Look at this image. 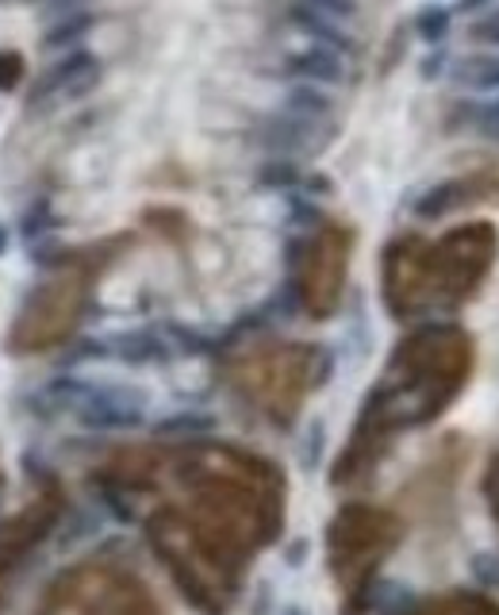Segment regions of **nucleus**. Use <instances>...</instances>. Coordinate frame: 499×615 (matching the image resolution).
Instances as JSON below:
<instances>
[{"mask_svg":"<svg viewBox=\"0 0 499 615\" xmlns=\"http://www.w3.org/2000/svg\"><path fill=\"white\" fill-rule=\"evenodd\" d=\"M85 427L119 431V427H139L147 419V401L124 385H93V393L73 408Z\"/></svg>","mask_w":499,"mask_h":615,"instance_id":"f257e3e1","label":"nucleus"},{"mask_svg":"<svg viewBox=\"0 0 499 615\" xmlns=\"http://www.w3.org/2000/svg\"><path fill=\"white\" fill-rule=\"evenodd\" d=\"M96 81H101V62H96L93 50L78 47L66 58H58V62L35 81L32 104H47V101H55V96L73 101V96H85L89 89H96Z\"/></svg>","mask_w":499,"mask_h":615,"instance_id":"f03ea898","label":"nucleus"},{"mask_svg":"<svg viewBox=\"0 0 499 615\" xmlns=\"http://www.w3.org/2000/svg\"><path fill=\"white\" fill-rule=\"evenodd\" d=\"M258 139H262V147L277 150V154H304V150H315L320 131H315L312 119H300L285 112V116H274L262 124Z\"/></svg>","mask_w":499,"mask_h":615,"instance_id":"7ed1b4c3","label":"nucleus"},{"mask_svg":"<svg viewBox=\"0 0 499 615\" xmlns=\"http://www.w3.org/2000/svg\"><path fill=\"white\" fill-rule=\"evenodd\" d=\"M289 73L304 78L307 85H338V81L346 78V66H343V55H335V50L312 47L289 58Z\"/></svg>","mask_w":499,"mask_h":615,"instance_id":"20e7f679","label":"nucleus"},{"mask_svg":"<svg viewBox=\"0 0 499 615\" xmlns=\"http://www.w3.org/2000/svg\"><path fill=\"white\" fill-rule=\"evenodd\" d=\"M292 24L300 27V32H307L312 35L320 47H327V50H335V55H350L353 50V39L350 35L338 27V20H330V16H323V12H315V9H307V4H292Z\"/></svg>","mask_w":499,"mask_h":615,"instance_id":"39448f33","label":"nucleus"},{"mask_svg":"<svg viewBox=\"0 0 499 615\" xmlns=\"http://www.w3.org/2000/svg\"><path fill=\"white\" fill-rule=\"evenodd\" d=\"M108 350L119 358V362H127V365L165 362V355H170V347H165V343L158 339L154 332H127V335H119V339H112Z\"/></svg>","mask_w":499,"mask_h":615,"instance_id":"423d86ee","label":"nucleus"},{"mask_svg":"<svg viewBox=\"0 0 499 615\" xmlns=\"http://www.w3.org/2000/svg\"><path fill=\"white\" fill-rule=\"evenodd\" d=\"M450 78L465 89H499V55L457 58V62L450 66Z\"/></svg>","mask_w":499,"mask_h":615,"instance_id":"0eeeda50","label":"nucleus"},{"mask_svg":"<svg viewBox=\"0 0 499 615\" xmlns=\"http://www.w3.org/2000/svg\"><path fill=\"white\" fill-rule=\"evenodd\" d=\"M93 27H96L93 12H73V16L55 20V27L43 35V47L47 50H78V43L85 39Z\"/></svg>","mask_w":499,"mask_h":615,"instance_id":"6e6552de","label":"nucleus"},{"mask_svg":"<svg viewBox=\"0 0 499 615\" xmlns=\"http://www.w3.org/2000/svg\"><path fill=\"white\" fill-rule=\"evenodd\" d=\"M285 108H289V116H300V119H323L330 116V96L320 93V85H292L289 96H285Z\"/></svg>","mask_w":499,"mask_h":615,"instance_id":"1a4fd4ad","label":"nucleus"},{"mask_svg":"<svg viewBox=\"0 0 499 615\" xmlns=\"http://www.w3.org/2000/svg\"><path fill=\"white\" fill-rule=\"evenodd\" d=\"M461 197H465V185H461V182H442V185H434L430 193H422L419 205H415V216H419V220H438V216L450 212Z\"/></svg>","mask_w":499,"mask_h":615,"instance_id":"9d476101","label":"nucleus"},{"mask_svg":"<svg viewBox=\"0 0 499 615\" xmlns=\"http://www.w3.org/2000/svg\"><path fill=\"white\" fill-rule=\"evenodd\" d=\"M258 185L262 189H297V185H304V174L292 159H274L258 170Z\"/></svg>","mask_w":499,"mask_h":615,"instance_id":"9b49d317","label":"nucleus"},{"mask_svg":"<svg viewBox=\"0 0 499 615\" xmlns=\"http://www.w3.org/2000/svg\"><path fill=\"white\" fill-rule=\"evenodd\" d=\"M450 24H453V12L442 9V4H430V9H422L415 16V32H419L422 43H442L450 35Z\"/></svg>","mask_w":499,"mask_h":615,"instance_id":"f8f14e48","label":"nucleus"},{"mask_svg":"<svg viewBox=\"0 0 499 615\" xmlns=\"http://www.w3.org/2000/svg\"><path fill=\"white\" fill-rule=\"evenodd\" d=\"M162 434H177V431H211V416H196V411H185V416H170L158 423Z\"/></svg>","mask_w":499,"mask_h":615,"instance_id":"ddd939ff","label":"nucleus"},{"mask_svg":"<svg viewBox=\"0 0 499 615\" xmlns=\"http://www.w3.org/2000/svg\"><path fill=\"white\" fill-rule=\"evenodd\" d=\"M47 228H55V216H50V205L43 200V205H35L32 212L24 216V223H20V231H24V239H39Z\"/></svg>","mask_w":499,"mask_h":615,"instance_id":"4468645a","label":"nucleus"},{"mask_svg":"<svg viewBox=\"0 0 499 615\" xmlns=\"http://www.w3.org/2000/svg\"><path fill=\"white\" fill-rule=\"evenodd\" d=\"M300 4H307V9L323 12V16H330V20H350L353 12H358L353 0H300Z\"/></svg>","mask_w":499,"mask_h":615,"instance_id":"2eb2a0df","label":"nucleus"},{"mask_svg":"<svg viewBox=\"0 0 499 615\" xmlns=\"http://www.w3.org/2000/svg\"><path fill=\"white\" fill-rule=\"evenodd\" d=\"M20 73H24V62H20L16 55H4V50H0V93H9L20 81Z\"/></svg>","mask_w":499,"mask_h":615,"instance_id":"dca6fc26","label":"nucleus"},{"mask_svg":"<svg viewBox=\"0 0 499 615\" xmlns=\"http://www.w3.org/2000/svg\"><path fill=\"white\" fill-rule=\"evenodd\" d=\"M473 39L499 47V12H491V16H484L480 24H473Z\"/></svg>","mask_w":499,"mask_h":615,"instance_id":"f3484780","label":"nucleus"},{"mask_svg":"<svg viewBox=\"0 0 499 615\" xmlns=\"http://www.w3.org/2000/svg\"><path fill=\"white\" fill-rule=\"evenodd\" d=\"M81 4H85V0H43V12L62 20V16H73V12H85Z\"/></svg>","mask_w":499,"mask_h":615,"instance_id":"a211bd4d","label":"nucleus"},{"mask_svg":"<svg viewBox=\"0 0 499 615\" xmlns=\"http://www.w3.org/2000/svg\"><path fill=\"white\" fill-rule=\"evenodd\" d=\"M476 124H480L484 135H491V139H499V101L488 104V108H480V116H476Z\"/></svg>","mask_w":499,"mask_h":615,"instance_id":"6ab92c4d","label":"nucleus"},{"mask_svg":"<svg viewBox=\"0 0 499 615\" xmlns=\"http://www.w3.org/2000/svg\"><path fill=\"white\" fill-rule=\"evenodd\" d=\"M292 220L297 223H315L320 220V208L312 200H292Z\"/></svg>","mask_w":499,"mask_h":615,"instance_id":"aec40b11","label":"nucleus"},{"mask_svg":"<svg viewBox=\"0 0 499 615\" xmlns=\"http://www.w3.org/2000/svg\"><path fill=\"white\" fill-rule=\"evenodd\" d=\"M315 446H323V427H320V423H315L312 434H307V454H304V466H307V469L315 466Z\"/></svg>","mask_w":499,"mask_h":615,"instance_id":"412c9836","label":"nucleus"},{"mask_svg":"<svg viewBox=\"0 0 499 615\" xmlns=\"http://www.w3.org/2000/svg\"><path fill=\"white\" fill-rule=\"evenodd\" d=\"M484 4H491V0H461L457 9L461 12H476V9H484Z\"/></svg>","mask_w":499,"mask_h":615,"instance_id":"4be33fe9","label":"nucleus"},{"mask_svg":"<svg viewBox=\"0 0 499 615\" xmlns=\"http://www.w3.org/2000/svg\"><path fill=\"white\" fill-rule=\"evenodd\" d=\"M4 246H9V228L0 223V254H4Z\"/></svg>","mask_w":499,"mask_h":615,"instance_id":"5701e85b","label":"nucleus"},{"mask_svg":"<svg viewBox=\"0 0 499 615\" xmlns=\"http://www.w3.org/2000/svg\"><path fill=\"white\" fill-rule=\"evenodd\" d=\"M285 615H307V612H304V607H289Z\"/></svg>","mask_w":499,"mask_h":615,"instance_id":"b1692460","label":"nucleus"},{"mask_svg":"<svg viewBox=\"0 0 499 615\" xmlns=\"http://www.w3.org/2000/svg\"><path fill=\"white\" fill-rule=\"evenodd\" d=\"M32 4H43V0H32Z\"/></svg>","mask_w":499,"mask_h":615,"instance_id":"393cba45","label":"nucleus"}]
</instances>
